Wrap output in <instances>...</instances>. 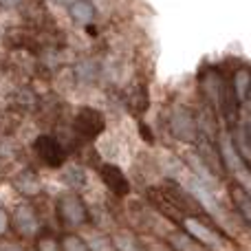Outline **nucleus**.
Returning a JSON list of instances; mask_svg holds the SVG:
<instances>
[{
  "label": "nucleus",
  "mask_w": 251,
  "mask_h": 251,
  "mask_svg": "<svg viewBox=\"0 0 251 251\" xmlns=\"http://www.w3.org/2000/svg\"><path fill=\"white\" fill-rule=\"evenodd\" d=\"M9 229H11V214H9L4 207H0V238L7 236Z\"/></svg>",
  "instance_id": "nucleus-17"
},
{
  "label": "nucleus",
  "mask_w": 251,
  "mask_h": 251,
  "mask_svg": "<svg viewBox=\"0 0 251 251\" xmlns=\"http://www.w3.org/2000/svg\"><path fill=\"white\" fill-rule=\"evenodd\" d=\"M22 0H0V7L2 9H13V7H20Z\"/></svg>",
  "instance_id": "nucleus-18"
},
{
  "label": "nucleus",
  "mask_w": 251,
  "mask_h": 251,
  "mask_svg": "<svg viewBox=\"0 0 251 251\" xmlns=\"http://www.w3.org/2000/svg\"><path fill=\"white\" fill-rule=\"evenodd\" d=\"M73 130L82 141H95L106 130V117L93 106H82L73 119Z\"/></svg>",
  "instance_id": "nucleus-4"
},
{
  "label": "nucleus",
  "mask_w": 251,
  "mask_h": 251,
  "mask_svg": "<svg viewBox=\"0 0 251 251\" xmlns=\"http://www.w3.org/2000/svg\"><path fill=\"white\" fill-rule=\"evenodd\" d=\"M60 245H62V251H93L91 245H88L79 234H73V231L62 236Z\"/></svg>",
  "instance_id": "nucleus-15"
},
{
  "label": "nucleus",
  "mask_w": 251,
  "mask_h": 251,
  "mask_svg": "<svg viewBox=\"0 0 251 251\" xmlns=\"http://www.w3.org/2000/svg\"><path fill=\"white\" fill-rule=\"evenodd\" d=\"M229 199H231V203H234V207L238 209L240 218L247 223V227L251 229V194L245 190L243 185L231 183L229 185Z\"/></svg>",
  "instance_id": "nucleus-12"
},
{
  "label": "nucleus",
  "mask_w": 251,
  "mask_h": 251,
  "mask_svg": "<svg viewBox=\"0 0 251 251\" xmlns=\"http://www.w3.org/2000/svg\"><path fill=\"white\" fill-rule=\"evenodd\" d=\"M168 124L174 139H178L183 143H196V139H199V119L192 115V110L187 106H174Z\"/></svg>",
  "instance_id": "nucleus-3"
},
{
  "label": "nucleus",
  "mask_w": 251,
  "mask_h": 251,
  "mask_svg": "<svg viewBox=\"0 0 251 251\" xmlns=\"http://www.w3.org/2000/svg\"><path fill=\"white\" fill-rule=\"evenodd\" d=\"M69 16L75 25L88 26L95 20L97 9H95V4H93V0H73V2L69 4Z\"/></svg>",
  "instance_id": "nucleus-11"
},
{
  "label": "nucleus",
  "mask_w": 251,
  "mask_h": 251,
  "mask_svg": "<svg viewBox=\"0 0 251 251\" xmlns=\"http://www.w3.org/2000/svg\"><path fill=\"white\" fill-rule=\"evenodd\" d=\"M229 84H231V88H234V95L240 104L249 101V97H251V69L249 66H238V69L231 73Z\"/></svg>",
  "instance_id": "nucleus-10"
},
{
  "label": "nucleus",
  "mask_w": 251,
  "mask_h": 251,
  "mask_svg": "<svg viewBox=\"0 0 251 251\" xmlns=\"http://www.w3.org/2000/svg\"><path fill=\"white\" fill-rule=\"evenodd\" d=\"M55 214H57V221L64 227H69V229H77V227L86 225L91 221L86 203H84V199L77 192H64V194L57 196Z\"/></svg>",
  "instance_id": "nucleus-2"
},
{
  "label": "nucleus",
  "mask_w": 251,
  "mask_h": 251,
  "mask_svg": "<svg viewBox=\"0 0 251 251\" xmlns=\"http://www.w3.org/2000/svg\"><path fill=\"white\" fill-rule=\"evenodd\" d=\"M13 187H16L25 199H35V196L42 194V181H40V176L33 170H22V172H18L16 178H13Z\"/></svg>",
  "instance_id": "nucleus-8"
},
{
  "label": "nucleus",
  "mask_w": 251,
  "mask_h": 251,
  "mask_svg": "<svg viewBox=\"0 0 251 251\" xmlns=\"http://www.w3.org/2000/svg\"><path fill=\"white\" fill-rule=\"evenodd\" d=\"M35 251H62L60 238L53 234H38L35 236Z\"/></svg>",
  "instance_id": "nucleus-16"
},
{
  "label": "nucleus",
  "mask_w": 251,
  "mask_h": 251,
  "mask_svg": "<svg viewBox=\"0 0 251 251\" xmlns=\"http://www.w3.org/2000/svg\"><path fill=\"white\" fill-rule=\"evenodd\" d=\"M11 229H16V234L22 238H31V236L40 234V218L29 203L20 205L11 214Z\"/></svg>",
  "instance_id": "nucleus-6"
},
{
  "label": "nucleus",
  "mask_w": 251,
  "mask_h": 251,
  "mask_svg": "<svg viewBox=\"0 0 251 251\" xmlns=\"http://www.w3.org/2000/svg\"><path fill=\"white\" fill-rule=\"evenodd\" d=\"M161 192H163L165 199L172 203V207L178 214H185V216H207V207L196 199L194 192H190V187L181 185L174 178H165L161 183Z\"/></svg>",
  "instance_id": "nucleus-1"
},
{
  "label": "nucleus",
  "mask_w": 251,
  "mask_h": 251,
  "mask_svg": "<svg viewBox=\"0 0 251 251\" xmlns=\"http://www.w3.org/2000/svg\"><path fill=\"white\" fill-rule=\"evenodd\" d=\"M231 148L238 154V159L251 170V137L247 134L245 124H240V122L231 128Z\"/></svg>",
  "instance_id": "nucleus-9"
},
{
  "label": "nucleus",
  "mask_w": 251,
  "mask_h": 251,
  "mask_svg": "<svg viewBox=\"0 0 251 251\" xmlns=\"http://www.w3.org/2000/svg\"><path fill=\"white\" fill-rule=\"evenodd\" d=\"M168 247L170 251H209L205 245H201L194 236L183 231H170L168 234Z\"/></svg>",
  "instance_id": "nucleus-13"
},
{
  "label": "nucleus",
  "mask_w": 251,
  "mask_h": 251,
  "mask_svg": "<svg viewBox=\"0 0 251 251\" xmlns=\"http://www.w3.org/2000/svg\"><path fill=\"white\" fill-rule=\"evenodd\" d=\"M0 9H2V7H0Z\"/></svg>",
  "instance_id": "nucleus-19"
},
{
  "label": "nucleus",
  "mask_w": 251,
  "mask_h": 251,
  "mask_svg": "<svg viewBox=\"0 0 251 251\" xmlns=\"http://www.w3.org/2000/svg\"><path fill=\"white\" fill-rule=\"evenodd\" d=\"M113 247H115V251H143L139 238L128 229H119L117 234L113 236Z\"/></svg>",
  "instance_id": "nucleus-14"
},
{
  "label": "nucleus",
  "mask_w": 251,
  "mask_h": 251,
  "mask_svg": "<svg viewBox=\"0 0 251 251\" xmlns=\"http://www.w3.org/2000/svg\"><path fill=\"white\" fill-rule=\"evenodd\" d=\"M33 150H35V154H38V159L51 170H60L66 161L64 143L57 137H53V134H40L33 141Z\"/></svg>",
  "instance_id": "nucleus-5"
},
{
  "label": "nucleus",
  "mask_w": 251,
  "mask_h": 251,
  "mask_svg": "<svg viewBox=\"0 0 251 251\" xmlns=\"http://www.w3.org/2000/svg\"><path fill=\"white\" fill-rule=\"evenodd\" d=\"M100 178L101 183L106 185V190L113 192L115 196H119V199H124V196L130 194V181L128 176L124 174V170L119 168V165L115 163H101L100 165Z\"/></svg>",
  "instance_id": "nucleus-7"
}]
</instances>
